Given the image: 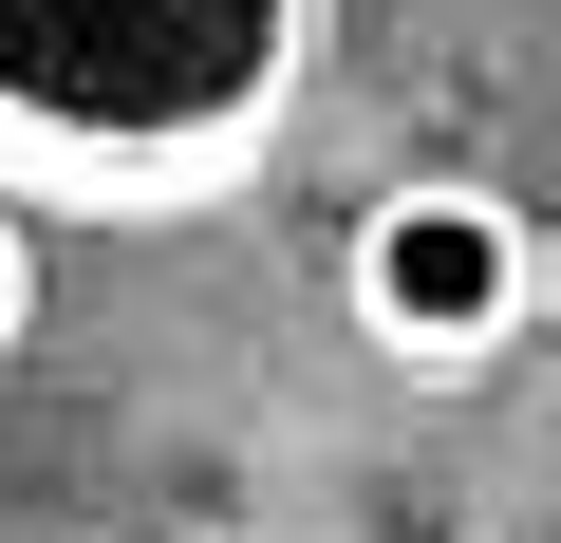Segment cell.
<instances>
[{"label":"cell","instance_id":"obj_1","mask_svg":"<svg viewBox=\"0 0 561 543\" xmlns=\"http://www.w3.org/2000/svg\"><path fill=\"white\" fill-rule=\"evenodd\" d=\"M337 0H0V206L206 225L280 169Z\"/></svg>","mask_w":561,"mask_h":543},{"label":"cell","instance_id":"obj_2","mask_svg":"<svg viewBox=\"0 0 561 543\" xmlns=\"http://www.w3.org/2000/svg\"><path fill=\"white\" fill-rule=\"evenodd\" d=\"M337 319H356L393 375H431V394L524 375L542 319H561V244H542V206L486 188V169H393V188L337 225Z\"/></svg>","mask_w":561,"mask_h":543},{"label":"cell","instance_id":"obj_3","mask_svg":"<svg viewBox=\"0 0 561 543\" xmlns=\"http://www.w3.org/2000/svg\"><path fill=\"white\" fill-rule=\"evenodd\" d=\"M20 338H38V206H0V375H20Z\"/></svg>","mask_w":561,"mask_h":543}]
</instances>
